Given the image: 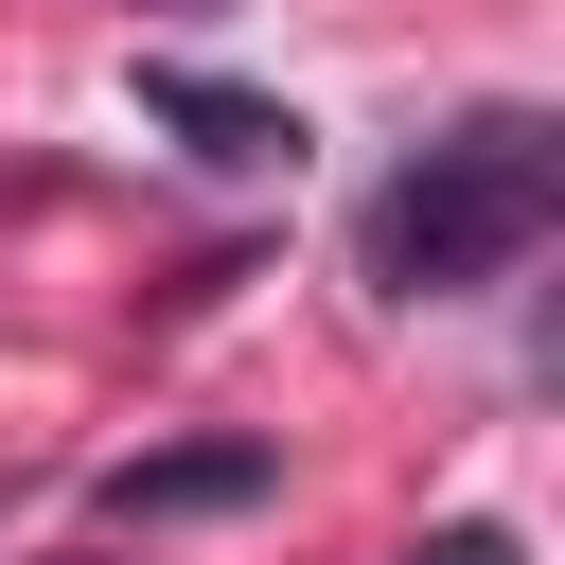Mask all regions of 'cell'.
Instances as JSON below:
<instances>
[{"label": "cell", "instance_id": "obj_3", "mask_svg": "<svg viewBox=\"0 0 565 565\" xmlns=\"http://www.w3.org/2000/svg\"><path fill=\"white\" fill-rule=\"evenodd\" d=\"M212 494H247V459H124V477H106L124 530H141V512H212Z\"/></svg>", "mask_w": 565, "mask_h": 565}, {"label": "cell", "instance_id": "obj_5", "mask_svg": "<svg viewBox=\"0 0 565 565\" xmlns=\"http://www.w3.org/2000/svg\"><path fill=\"white\" fill-rule=\"evenodd\" d=\"M141 18H194V0H141Z\"/></svg>", "mask_w": 565, "mask_h": 565}, {"label": "cell", "instance_id": "obj_4", "mask_svg": "<svg viewBox=\"0 0 565 565\" xmlns=\"http://www.w3.org/2000/svg\"><path fill=\"white\" fill-rule=\"evenodd\" d=\"M406 565H512V530H441V547H406Z\"/></svg>", "mask_w": 565, "mask_h": 565}, {"label": "cell", "instance_id": "obj_2", "mask_svg": "<svg viewBox=\"0 0 565 565\" xmlns=\"http://www.w3.org/2000/svg\"><path fill=\"white\" fill-rule=\"evenodd\" d=\"M141 124H177L212 177H282V159H300V106H265V88H230V71H141Z\"/></svg>", "mask_w": 565, "mask_h": 565}, {"label": "cell", "instance_id": "obj_1", "mask_svg": "<svg viewBox=\"0 0 565 565\" xmlns=\"http://www.w3.org/2000/svg\"><path fill=\"white\" fill-rule=\"evenodd\" d=\"M547 212H565V124L547 106H459L424 159L371 177L353 265H371V300H477L547 247Z\"/></svg>", "mask_w": 565, "mask_h": 565}]
</instances>
